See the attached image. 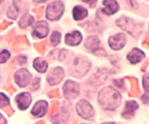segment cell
I'll use <instances>...</instances> for the list:
<instances>
[{"mask_svg": "<svg viewBox=\"0 0 149 124\" xmlns=\"http://www.w3.org/2000/svg\"><path fill=\"white\" fill-rule=\"evenodd\" d=\"M10 57V54L7 50H3L0 52V63H3L8 61V59Z\"/></svg>", "mask_w": 149, "mask_h": 124, "instance_id": "obj_25", "label": "cell"}, {"mask_svg": "<svg viewBox=\"0 0 149 124\" xmlns=\"http://www.w3.org/2000/svg\"><path fill=\"white\" fill-rule=\"evenodd\" d=\"M91 67V63H88L87 60L81 59V58H77L76 61L74 62V76L76 77H80L85 75Z\"/></svg>", "mask_w": 149, "mask_h": 124, "instance_id": "obj_5", "label": "cell"}, {"mask_svg": "<svg viewBox=\"0 0 149 124\" xmlns=\"http://www.w3.org/2000/svg\"><path fill=\"white\" fill-rule=\"evenodd\" d=\"M35 19H34V17L29 15V14H25L24 16H23L21 21H20V26L22 27V28H26L27 26H29L31 25L33 22H34Z\"/></svg>", "mask_w": 149, "mask_h": 124, "instance_id": "obj_21", "label": "cell"}, {"mask_svg": "<svg viewBox=\"0 0 149 124\" xmlns=\"http://www.w3.org/2000/svg\"><path fill=\"white\" fill-rule=\"evenodd\" d=\"M6 119H5V118L2 116L1 114H0V124H6Z\"/></svg>", "mask_w": 149, "mask_h": 124, "instance_id": "obj_27", "label": "cell"}, {"mask_svg": "<svg viewBox=\"0 0 149 124\" xmlns=\"http://www.w3.org/2000/svg\"><path fill=\"white\" fill-rule=\"evenodd\" d=\"M33 36L36 38H44L49 33V24L46 22L42 21L36 22L33 29Z\"/></svg>", "mask_w": 149, "mask_h": 124, "instance_id": "obj_7", "label": "cell"}, {"mask_svg": "<svg viewBox=\"0 0 149 124\" xmlns=\"http://www.w3.org/2000/svg\"><path fill=\"white\" fill-rule=\"evenodd\" d=\"M34 67L40 73H45L48 69V63L41 59H36L34 61Z\"/></svg>", "mask_w": 149, "mask_h": 124, "instance_id": "obj_20", "label": "cell"}, {"mask_svg": "<svg viewBox=\"0 0 149 124\" xmlns=\"http://www.w3.org/2000/svg\"><path fill=\"white\" fill-rule=\"evenodd\" d=\"M88 16V10L83 7L77 6L73 10V17L76 21H80Z\"/></svg>", "mask_w": 149, "mask_h": 124, "instance_id": "obj_18", "label": "cell"}, {"mask_svg": "<svg viewBox=\"0 0 149 124\" xmlns=\"http://www.w3.org/2000/svg\"><path fill=\"white\" fill-rule=\"evenodd\" d=\"M126 44V36L123 34H118L111 36L109 38V45L111 49L115 50H118L122 49Z\"/></svg>", "mask_w": 149, "mask_h": 124, "instance_id": "obj_9", "label": "cell"}, {"mask_svg": "<svg viewBox=\"0 0 149 124\" xmlns=\"http://www.w3.org/2000/svg\"><path fill=\"white\" fill-rule=\"evenodd\" d=\"M60 41H61V34L57 31L53 32V34L51 35V36H50L51 44H52L53 46H56V45H58L60 43Z\"/></svg>", "mask_w": 149, "mask_h": 124, "instance_id": "obj_23", "label": "cell"}, {"mask_svg": "<svg viewBox=\"0 0 149 124\" xmlns=\"http://www.w3.org/2000/svg\"><path fill=\"white\" fill-rule=\"evenodd\" d=\"M116 24H118L121 29L128 32L132 36H138L142 32L143 25L140 24H136L133 20L130 19L127 17H121L120 19L116 21Z\"/></svg>", "mask_w": 149, "mask_h": 124, "instance_id": "obj_2", "label": "cell"}, {"mask_svg": "<svg viewBox=\"0 0 149 124\" xmlns=\"http://www.w3.org/2000/svg\"><path fill=\"white\" fill-rule=\"evenodd\" d=\"M102 124H116L115 122H106V123H102Z\"/></svg>", "mask_w": 149, "mask_h": 124, "instance_id": "obj_28", "label": "cell"}, {"mask_svg": "<svg viewBox=\"0 0 149 124\" xmlns=\"http://www.w3.org/2000/svg\"><path fill=\"white\" fill-rule=\"evenodd\" d=\"M99 103L106 110H115L120 104L121 96L116 90L106 87L99 93Z\"/></svg>", "mask_w": 149, "mask_h": 124, "instance_id": "obj_1", "label": "cell"}, {"mask_svg": "<svg viewBox=\"0 0 149 124\" xmlns=\"http://www.w3.org/2000/svg\"><path fill=\"white\" fill-rule=\"evenodd\" d=\"M32 101V97L30 93H20L16 97V102L18 104V107L21 110H25L30 105Z\"/></svg>", "mask_w": 149, "mask_h": 124, "instance_id": "obj_11", "label": "cell"}, {"mask_svg": "<svg viewBox=\"0 0 149 124\" xmlns=\"http://www.w3.org/2000/svg\"><path fill=\"white\" fill-rule=\"evenodd\" d=\"M86 48L91 52H96L100 49V40L97 36H88L85 43Z\"/></svg>", "mask_w": 149, "mask_h": 124, "instance_id": "obj_16", "label": "cell"}, {"mask_svg": "<svg viewBox=\"0 0 149 124\" xmlns=\"http://www.w3.org/2000/svg\"><path fill=\"white\" fill-rule=\"evenodd\" d=\"M138 108V104L134 101H130V102L126 103L125 109L122 113V116L126 118H129L130 117H132L134 115V112L136 111Z\"/></svg>", "mask_w": 149, "mask_h": 124, "instance_id": "obj_17", "label": "cell"}, {"mask_svg": "<svg viewBox=\"0 0 149 124\" xmlns=\"http://www.w3.org/2000/svg\"><path fill=\"white\" fill-rule=\"evenodd\" d=\"M127 58L130 61V63L135 65V63H140L144 58V53L142 52V50H140L138 49H133L132 52L128 54Z\"/></svg>", "mask_w": 149, "mask_h": 124, "instance_id": "obj_15", "label": "cell"}, {"mask_svg": "<svg viewBox=\"0 0 149 124\" xmlns=\"http://www.w3.org/2000/svg\"><path fill=\"white\" fill-rule=\"evenodd\" d=\"M64 77V71L62 67H55L50 71L48 77V81L50 85H56L63 80Z\"/></svg>", "mask_w": 149, "mask_h": 124, "instance_id": "obj_8", "label": "cell"}, {"mask_svg": "<svg viewBox=\"0 0 149 124\" xmlns=\"http://www.w3.org/2000/svg\"><path fill=\"white\" fill-rule=\"evenodd\" d=\"M63 94L66 99H72L77 97L79 94V86L77 82L68 80L63 85Z\"/></svg>", "mask_w": 149, "mask_h": 124, "instance_id": "obj_6", "label": "cell"}, {"mask_svg": "<svg viewBox=\"0 0 149 124\" xmlns=\"http://www.w3.org/2000/svg\"><path fill=\"white\" fill-rule=\"evenodd\" d=\"M9 104V100L6 95L0 93V108L6 107Z\"/></svg>", "mask_w": 149, "mask_h": 124, "instance_id": "obj_24", "label": "cell"}, {"mask_svg": "<svg viewBox=\"0 0 149 124\" xmlns=\"http://www.w3.org/2000/svg\"><path fill=\"white\" fill-rule=\"evenodd\" d=\"M20 11V8L18 6H16V3L13 2V6L10 7V8L8 10V15L9 18H11V19H16L17 16H18V13Z\"/></svg>", "mask_w": 149, "mask_h": 124, "instance_id": "obj_22", "label": "cell"}, {"mask_svg": "<svg viewBox=\"0 0 149 124\" xmlns=\"http://www.w3.org/2000/svg\"><path fill=\"white\" fill-rule=\"evenodd\" d=\"M143 86L144 90L146 91H149V74L144 75L143 79Z\"/></svg>", "mask_w": 149, "mask_h": 124, "instance_id": "obj_26", "label": "cell"}, {"mask_svg": "<svg viewBox=\"0 0 149 124\" xmlns=\"http://www.w3.org/2000/svg\"><path fill=\"white\" fill-rule=\"evenodd\" d=\"M102 5L104 6V8H102V11L106 15H112L115 14V13L118 10L119 6L116 1L114 0H106V1L102 2Z\"/></svg>", "mask_w": 149, "mask_h": 124, "instance_id": "obj_13", "label": "cell"}, {"mask_svg": "<svg viewBox=\"0 0 149 124\" xmlns=\"http://www.w3.org/2000/svg\"><path fill=\"white\" fill-rule=\"evenodd\" d=\"M47 109H48V103H47L46 101H39V102H37L35 104V107H33L32 114L37 118L43 117L47 112Z\"/></svg>", "mask_w": 149, "mask_h": 124, "instance_id": "obj_14", "label": "cell"}, {"mask_svg": "<svg viewBox=\"0 0 149 124\" xmlns=\"http://www.w3.org/2000/svg\"><path fill=\"white\" fill-rule=\"evenodd\" d=\"M77 111L79 116L85 119H91L94 117V110H93V107L86 100H81L77 103Z\"/></svg>", "mask_w": 149, "mask_h": 124, "instance_id": "obj_4", "label": "cell"}, {"mask_svg": "<svg viewBox=\"0 0 149 124\" xmlns=\"http://www.w3.org/2000/svg\"><path fill=\"white\" fill-rule=\"evenodd\" d=\"M15 80L20 87H25L31 80V75L26 69H21L16 73Z\"/></svg>", "mask_w": 149, "mask_h": 124, "instance_id": "obj_10", "label": "cell"}, {"mask_svg": "<svg viewBox=\"0 0 149 124\" xmlns=\"http://www.w3.org/2000/svg\"><path fill=\"white\" fill-rule=\"evenodd\" d=\"M82 40V36L78 31H74L65 36L64 42L69 46H77Z\"/></svg>", "mask_w": 149, "mask_h": 124, "instance_id": "obj_12", "label": "cell"}, {"mask_svg": "<svg viewBox=\"0 0 149 124\" xmlns=\"http://www.w3.org/2000/svg\"><path fill=\"white\" fill-rule=\"evenodd\" d=\"M64 10V5L62 1H54L47 8V18L49 21H56L62 17Z\"/></svg>", "mask_w": 149, "mask_h": 124, "instance_id": "obj_3", "label": "cell"}, {"mask_svg": "<svg viewBox=\"0 0 149 124\" xmlns=\"http://www.w3.org/2000/svg\"><path fill=\"white\" fill-rule=\"evenodd\" d=\"M69 115L66 111H64L63 108L62 109V111L60 112V114L56 115V117L53 118L52 122L54 124H65L68 121Z\"/></svg>", "mask_w": 149, "mask_h": 124, "instance_id": "obj_19", "label": "cell"}]
</instances>
